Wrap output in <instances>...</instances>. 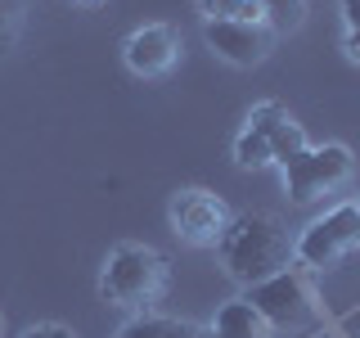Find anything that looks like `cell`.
<instances>
[{
	"instance_id": "obj_1",
	"label": "cell",
	"mask_w": 360,
	"mask_h": 338,
	"mask_svg": "<svg viewBox=\"0 0 360 338\" xmlns=\"http://www.w3.org/2000/svg\"><path fill=\"white\" fill-rule=\"evenodd\" d=\"M221 266L230 270V280H239L243 289L262 284V280L288 270L292 262V239L279 225V217H266V212H243V217H230L221 244Z\"/></svg>"
},
{
	"instance_id": "obj_2",
	"label": "cell",
	"mask_w": 360,
	"mask_h": 338,
	"mask_svg": "<svg viewBox=\"0 0 360 338\" xmlns=\"http://www.w3.org/2000/svg\"><path fill=\"white\" fill-rule=\"evenodd\" d=\"M162 289H167V257L144 244L112 248L104 275H99V293L117 307H149L162 298Z\"/></svg>"
},
{
	"instance_id": "obj_3",
	"label": "cell",
	"mask_w": 360,
	"mask_h": 338,
	"mask_svg": "<svg viewBox=\"0 0 360 338\" xmlns=\"http://www.w3.org/2000/svg\"><path fill=\"white\" fill-rule=\"evenodd\" d=\"M279 167H284V189L292 203H315L356 176V158L347 144H307Z\"/></svg>"
},
{
	"instance_id": "obj_4",
	"label": "cell",
	"mask_w": 360,
	"mask_h": 338,
	"mask_svg": "<svg viewBox=\"0 0 360 338\" xmlns=\"http://www.w3.org/2000/svg\"><path fill=\"white\" fill-rule=\"evenodd\" d=\"M356 248H360V212H356V203H338L333 212L315 217L292 239V257L311 270H324V266L347 262Z\"/></svg>"
},
{
	"instance_id": "obj_5",
	"label": "cell",
	"mask_w": 360,
	"mask_h": 338,
	"mask_svg": "<svg viewBox=\"0 0 360 338\" xmlns=\"http://www.w3.org/2000/svg\"><path fill=\"white\" fill-rule=\"evenodd\" d=\"M248 307L262 315L266 325H279V330H302V325L315 320V298H311V284L297 266L279 270V275L262 280V284L248 289Z\"/></svg>"
},
{
	"instance_id": "obj_6",
	"label": "cell",
	"mask_w": 360,
	"mask_h": 338,
	"mask_svg": "<svg viewBox=\"0 0 360 338\" xmlns=\"http://www.w3.org/2000/svg\"><path fill=\"white\" fill-rule=\"evenodd\" d=\"M167 217H172V230L180 234L185 244L194 248H217L225 225H230V208L212 194V189H180L172 199V208H167Z\"/></svg>"
},
{
	"instance_id": "obj_7",
	"label": "cell",
	"mask_w": 360,
	"mask_h": 338,
	"mask_svg": "<svg viewBox=\"0 0 360 338\" xmlns=\"http://www.w3.org/2000/svg\"><path fill=\"white\" fill-rule=\"evenodd\" d=\"M202 37H207L212 50H217L225 63H234V68L262 63L266 54H270V45H275V32H270L266 23H239V18L207 23V27H202Z\"/></svg>"
},
{
	"instance_id": "obj_8",
	"label": "cell",
	"mask_w": 360,
	"mask_h": 338,
	"mask_svg": "<svg viewBox=\"0 0 360 338\" xmlns=\"http://www.w3.org/2000/svg\"><path fill=\"white\" fill-rule=\"evenodd\" d=\"M122 54H127V68L135 77H162V73H172L176 59H180V41H176L172 27L153 23V27L131 32L127 45H122Z\"/></svg>"
},
{
	"instance_id": "obj_9",
	"label": "cell",
	"mask_w": 360,
	"mask_h": 338,
	"mask_svg": "<svg viewBox=\"0 0 360 338\" xmlns=\"http://www.w3.org/2000/svg\"><path fill=\"white\" fill-rule=\"evenodd\" d=\"M212 334H217V338H270V325L239 298V302H225V307L217 311Z\"/></svg>"
},
{
	"instance_id": "obj_10",
	"label": "cell",
	"mask_w": 360,
	"mask_h": 338,
	"mask_svg": "<svg viewBox=\"0 0 360 338\" xmlns=\"http://www.w3.org/2000/svg\"><path fill=\"white\" fill-rule=\"evenodd\" d=\"M198 330L185 320H172V315H135V320L122 325L117 338H194Z\"/></svg>"
},
{
	"instance_id": "obj_11",
	"label": "cell",
	"mask_w": 360,
	"mask_h": 338,
	"mask_svg": "<svg viewBox=\"0 0 360 338\" xmlns=\"http://www.w3.org/2000/svg\"><path fill=\"white\" fill-rule=\"evenodd\" d=\"M234 163L243 167V172H262V167L275 163V154H270V140L262 131H239V140H234Z\"/></svg>"
},
{
	"instance_id": "obj_12",
	"label": "cell",
	"mask_w": 360,
	"mask_h": 338,
	"mask_svg": "<svg viewBox=\"0 0 360 338\" xmlns=\"http://www.w3.org/2000/svg\"><path fill=\"white\" fill-rule=\"evenodd\" d=\"M262 9H266V27L275 37H288L307 23V0H262Z\"/></svg>"
},
{
	"instance_id": "obj_13",
	"label": "cell",
	"mask_w": 360,
	"mask_h": 338,
	"mask_svg": "<svg viewBox=\"0 0 360 338\" xmlns=\"http://www.w3.org/2000/svg\"><path fill=\"white\" fill-rule=\"evenodd\" d=\"M198 9L207 14V23L221 18H239V23H266L262 0H198Z\"/></svg>"
},
{
	"instance_id": "obj_14",
	"label": "cell",
	"mask_w": 360,
	"mask_h": 338,
	"mask_svg": "<svg viewBox=\"0 0 360 338\" xmlns=\"http://www.w3.org/2000/svg\"><path fill=\"white\" fill-rule=\"evenodd\" d=\"M266 140H270V154H275V163H288L292 154H302V149H307V131H302L292 118H284L275 131L266 135Z\"/></svg>"
},
{
	"instance_id": "obj_15",
	"label": "cell",
	"mask_w": 360,
	"mask_h": 338,
	"mask_svg": "<svg viewBox=\"0 0 360 338\" xmlns=\"http://www.w3.org/2000/svg\"><path fill=\"white\" fill-rule=\"evenodd\" d=\"M22 32V0H0V54L14 50Z\"/></svg>"
},
{
	"instance_id": "obj_16",
	"label": "cell",
	"mask_w": 360,
	"mask_h": 338,
	"mask_svg": "<svg viewBox=\"0 0 360 338\" xmlns=\"http://www.w3.org/2000/svg\"><path fill=\"white\" fill-rule=\"evenodd\" d=\"M284 118H288V108H284V104H270V99H266V104H257L252 113H248V131H262V135H270V131H275Z\"/></svg>"
},
{
	"instance_id": "obj_17",
	"label": "cell",
	"mask_w": 360,
	"mask_h": 338,
	"mask_svg": "<svg viewBox=\"0 0 360 338\" xmlns=\"http://www.w3.org/2000/svg\"><path fill=\"white\" fill-rule=\"evenodd\" d=\"M22 338H77L72 330H63V325H32Z\"/></svg>"
},
{
	"instance_id": "obj_18",
	"label": "cell",
	"mask_w": 360,
	"mask_h": 338,
	"mask_svg": "<svg viewBox=\"0 0 360 338\" xmlns=\"http://www.w3.org/2000/svg\"><path fill=\"white\" fill-rule=\"evenodd\" d=\"M342 50H347V59H352V63H360V27H352V32H347Z\"/></svg>"
},
{
	"instance_id": "obj_19",
	"label": "cell",
	"mask_w": 360,
	"mask_h": 338,
	"mask_svg": "<svg viewBox=\"0 0 360 338\" xmlns=\"http://www.w3.org/2000/svg\"><path fill=\"white\" fill-rule=\"evenodd\" d=\"M342 18H347V32L360 27V0H342Z\"/></svg>"
},
{
	"instance_id": "obj_20",
	"label": "cell",
	"mask_w": 360,
	"mask_h": 338,
	"mask_svg": "<svg viewBox=\"0 0 360 338\" xmlns=\"http://www.w3.org/2000/svg\"><path fill=\"white\" fill-rule=\"evenodd\" d=\"M194 338H217V334H212V330H198V334H194Z\"/></svg>"
},
{
	"instance_id": "obj_21",
	"label": "cell",
	"mask_w": 360,
	"mask_h": 338,
	"mask_svg": "<svg viewBox=\"0 0 360 338\" xmlns=\"http://www.w3.org/2000/svg\"><path fill=\"white\" fill-rule=\"evenodd\" d=\"M77 5H99V0H77Z\"/></svg>"
},
{
	"instance_id": "obj_22",
	"label": "cell",
	"mask_w": 360,
	"mask_h": 338,
	"mask_svg": "<svg viewBox=\"0 0 360 338\" xmlns=\"http://www.w3.org/2000/svg\"><path fill=\"white\" fill-rule=\"evenodd\" d=\"M0 330H5V315H0Z\"/></svg>"
},
{
	"instance_id": "obj_23",
	"label": "cell",
	"mask_w": 360,
	"mask_h": 338,
	"mask_svg": "<svg viewBox=\"0 0 360 338\" xmlns=\"http://www.w3.org/2000/svg\"><path fill=\"white\" fill-rule=\"evenodd\" d=\"M356 212H360V203H356Z\"/></svg>"
}]
</instances>
